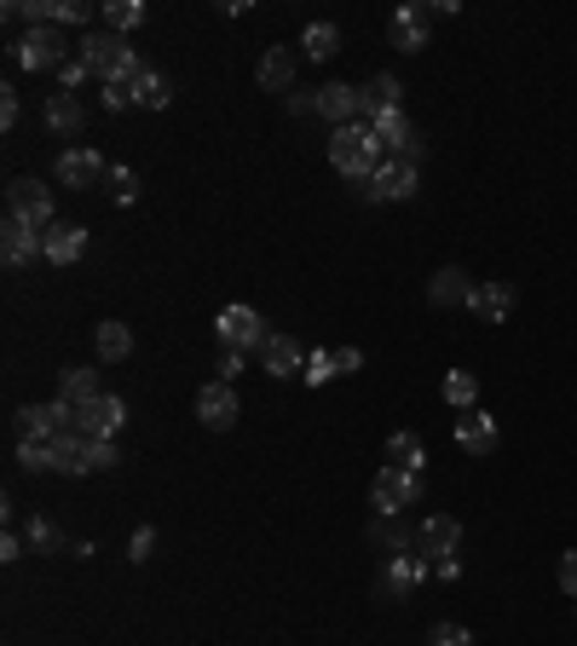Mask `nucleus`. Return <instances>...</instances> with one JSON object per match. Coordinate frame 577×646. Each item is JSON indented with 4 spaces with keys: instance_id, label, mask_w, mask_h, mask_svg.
<instances>
[{
    "instance_id": "obj_36",
    "label": "nucleus",
    "mask_w": 577,
    "mask_h": 646,
    "mask_svg": "<svg viewBox=\"0 0 577 646\" xmlns=\"http://www.w3.org/2000/svg\"><path fill=\"white\" fill-rule=\"evenodd\" d=\"M370 127H375V139H382L387 150H393L398 139H405V134H410V121H405V110H387V116H375Z\"/></svg>"
},
{
    "instance_id": "obj_48",
    "label": "nucleus",
    "mask_w": 577,
    "mask_h": 646,
    "mask_svg": "<svg viewBox=\"0 0 577 646\" xmlns=\"http://www.w3.org/2000/svg\"><path fill=\"white\" fill-rule=\"evenodd\" d=\"M23 549H30V542H23V531H7V537H0V560H23Z\"/></svg>"
},
{
    "instance_id": "obj_32",
    "label": "nucleus",
    "mask_w": 577,
    "mask_h": 646,
    "mask_svg": "<svg viewBox=\"0 0 577 646\" xmlns=\"http://www.w3.org/2000/svg\"><path fill=\"white\" fill-rule=\"evenodd\" d=\"M133 105H145V110H168L173 105V87H168L162 70H145V82L133 87Z\"/></svg>"
},
{
    "instance_id": "obj_34",
    "label": "nucleus",
    "mask_w": 577,
    "mask_h": 646,
    "mask_svg": "<svg viewBox=\"0 0 577 646\" xmlns=\"http://www.w3.org/2000/svg\"><path fill=\"white\" fill-rule=\"evenodd\" d=\"M105 18H110V35H128V30H139V23H145V7H139V0H110Z\"/></svg>"
},
{
    "instance_id": "obj_31",
    "label": "nucleus",
    "mask_w": 577,
    "mask_h": 646,
    "mask_svg": "<svg viewBox=\"0 0 577 646\" xmlns=\"http://www.w3.org/2000/svg\"><path fill=\"white\" fill-rule=\"evenodd\" d=\"M18 468L23 474H58L53 445H46V438H18Z\"/></svg>"
},
{
    "instance_id": "obj_18",
    "label": "nucleus",
    "mask_w": 577,
    "mask_h": 646,
    "mask_svg": "<svg viewBox=\"0 0 577 646\" xmlns=\"http://www.w3.org/2000/svg\"><path fill=\"white\" fill-rule=\"evenodd\" d=\"M41 121H46V134H58V139H82L87 110H82V98L75 93H53L46 98V110H41Z\"/></svg>"
},
{
    "instance_id": "obj_49",
    "label": "nucleus",
    "mask_w": 577,
    "mask_h": 646,
    "mask_svg": "<svg viewBox=\"0 0 577 646\" xmlns=\"http://www.w3.org/2000/svg\"><path fill=\"white\" fill-rule=\"evenodd\" d=\"M284 110H289V116H307V110H318V93H312V98H307V93H289V98H284Z\"/></svg>"
},
{
    "instance_id": "obj_33",
    "label": "nucleus",
    "mask_w": 577,
    "mask_h": 646,
    "mask_svg": "<svg viewBox=\"0 0 577 646\" xmlns=\"http://www.w3.org/2000/svg\"><path fill=\"white\" fill-rule=\"evenodd\" d=\"M23 542H30V554H58L64 549V531L46 520V513H35V520L23 526Z\"/></svg>"
},
{
    "instance_id": "obj_51",
    "label": "nucleus",
    "mask_w": 577,
    "mask_h": 646,
    "mask_svg": "<svg viewBox=\"0 0 577 646\" xmlns=\"http://www.w3.org/2000/svg\"><path fill=\"white\" fill-rule=\"evenodd\" d=\"M434 578H439V583H457V578H462V560H439Z\"/></svg>"
},
{
    "instance_id": "obj_39",
    "label": "nucleus",
    "mask_w": 577,
    "mask_h": 646,
    "mask_svg": "<svg viewBox=\"0 0 577 646\" xmlns=\"http://www.w3.org/2000/svg\"><path fill=\"white\" fill-rule=\"evenodd\" d=\"M300 375H307L312 386L335 381V375H341V370H335V352H312V358H307V370H300Z\"/></svg>"
},
{
    "instance_id": "obj_45",
    "label": "nucleus",
    "mask_w": 577,
    "mask_h": 646,
    "mask_svg": "<svg viewBox=\"0 0 577 646\" xmlns=\"http://www.w3.org/2000/svg\"><path fill=\"white\" fill-rule=\"evenodd\" d=\"M335 370H341V375H359V370H364V352H359V347H335Z\"/></svg>"
},
{
    "instance_id": "obj_38",
    "label": "nucleus",
    "mask_w": 577,
    "mask_h": 646,
    "mask_svg": "<svg viewBox=\"0 0 577 646\" xmlns=\"http://www.w3.org/2000/svg\"><path fill=\"white\" fill-rule=\"evenodd\" d=\"M387 157H398V162H405V168H416L421 157H428V139H421V134H416V127H410V134H405V139H398V145L387 150Z\"/></svg>"
},
{
    "instance_id": "obj_30",
    "label": "nucleus",
    "mask_w": 577,
    "mask_h": 646,
    "mask_svg": "<svg viewBox=\"0 0 577 646\" xmlns=\"http://www.w3.org/2000/svg\"><path fill=\"white\" fill-rule=\"evenodd\" d=\"M421 462H428L421 433H393L387 438V468H421Z\"/></svg>"
},
{
    "instance_id": "obj_10",
    "label": "nucleus",
    "mask_w": 577,
    "mask_h": 646,
    "mask_svg": "<svg viewBox=\"0 0 577 646\" xmlns=\"http://www.w3.org/2000/svg\"><path fill=\"white\" fill-rule=\"evenodd\" d=\"M457 549H462V520H450V513H434V520H421V531H416V554L428 560V565L457 560Z\"/></svg>"
},
{
    "instance_id": "obj_3",
    "label": "nucleus",
    "mask_w": 577,
    "mask_h": 646,
    "mask_svg": "<svg viewBox=\"0 0 577 646\" xmlns=\"http://www.w3.org/2000/svg\"><path fill=\"white\" fill-rule=\"evenodd\" d=\"M7 220H23L30 231H53L58 225L53 186H41V179H12L7 186Z\"/></svg>"
},
{
    "instance_id": "obj_2",
    "label": "nucleus",
    "mask_w": 577,
    "mask_h": 646,
    "mask_svg": "<svg viewBox=\"0 0 577 646\" xmlns=\"http://www.w3.org/2000/svg\"><path fill=\"white\" fill-rule=\"evenodd\" d=\"M75 53L87 59L93 75H105V87H139L145 82V59L128 46V35H82V46Z\"/></svg>"
},
{
    "instance_id": "obj_44",
    "label": "nucleus",
    "mask_w": 577,
    "mask_h": 646,
    "mask_svg": "<svg viewBox=\"0 0 577 646\" xmlns=\"http://www.w3.org/2000/svg\"><path fill=\"white\" fill-rule=\"evenodd\" d=\"M18 116H23L18 93H12V87H0V127H7V134H12V127H18Z\"/></svg>"
},
{
    "instance_id": "obj_25",
    "label": "nucleus",
    "mask_w": 577,
    "mask_h": 646,
    "mask_svg": "<svg viewBox=\"0 0 577 646\" xmlns=\"http://www.w3.org/2000/svg\"><path fill=\"white\" fill-rule=\"evenodd\" d=\"M428 300L439 306V313H445V306H468V300H473V277H468L462 266L434 272V277H428Z\"/></svg>"
},
{
    "instance_id": "obj_11",
    "label": "nucleus",
    "mask_w": 577,
    "mask_h": 646,
    "mask_svg": "<svg viewBox=\"0 0 577 646\" xmlns=\"http://www.w3.org/2000/svg\"><path fill=\"white\" fill-rule=\"evenodd\" d=\"M237 416H243V404H237V393L225 381H209L203 393H196V422H203L209 433H232Z\"/></svg>"
},
{
    "instance_id": "obj_16",
    "label": "nucleus",
    "mask_w": 577,
    "mask_h": 646,
    "mask_svg": "<svg viewBox=\"0 0 577 646\" xmlns=\"http://www.w3.org/2000/svg\"><path fill=\"white\" fill-rule=\"evenodd\" d=\"M364 542H370V549H382L387 560L393 554H416V531L398 520V513H375V520L364 526Z\"/></svg>"
},
{
    "instance_id": "obj_4",
    "label": "nucleus",
    "mask_w": 577,
    "mask_h": 646,
    "mask_svg": "<svg viewBox=\"0 0 577 646\" xmlns=\"http://www.w3.org/2000/svg\"><path fill=\"white\" fill-rule=\"evenodd\" d=\"M421 490H428L421 468H382L370 485V502H375V513H405L421 502Z\"/></svg>"
},
{
    "instance_id": "obj_20",
    "label": "nucleus",
    "mask_w": 577,
    "mask_h": 646,
    "mask_svg": "<svg viewBox=\"0 0 577 646\" xmlns=\"http://www.w3.org/2000/svg\"><path fill=\"white\" fill-rule=\"evenodd\" d=\"M318 116L323 121H364V105H359V87H346V82H330V87H318Z\"/></svg>"
},
{
    "instance_id": "obj_28",
    "label": "nucleus",
    "mask_w": 577,
    "mask_h": 646,
    "mask_svg": "<svg viewBox=\"0 0 577 646\" xmlns=\"http://www.w3.org/2000/svg\"><path fill=\"white\" fill-rule=\"evenodd\" d=\"M300 53H307L312 64H323V59H335L341 53V30H335V23H307V35H300Z\"/></svg>"
},
{
    "instance_id": "obj_40",
    "label": "nucleus",
    "mask_w": 577,
    "mask_h": 646,
    "mask_svg": "<svg viewBox=\"0 0 577 646\" xmlns=\"http://www.w3.org/2000/svg\"><path fill=\"white\" fill-rule=\"evenodd\" d=\"M87 75H93V70H87V59H82V53H70V64L58 70V82H64V93H75V87L87 82Z\"/></svg>"
},
{
    "instance_id": "obj_13",
    "label": "nucleus",
    "mask_w": 577,
    "mask_h": 646,
    "mask_svg": "<svg viewBox=\"0 0 577 646\" xmlns=\"http://www.w3.org/2000/svg\"><path fill=\"white\" fill-rule=\"evenodd\" d=\"M434 565L421 560V554H393L387 565H382V578H375V594H382V601H405V594L428 578Z\"/></svg>"
},
{
    "instance_id": "obj_22",
    "label": "nucleus",
    "mask_w": 577,
    "mask_h": 646,
    "mask_svg": "<svg viewBox=\"0 0 577 646\" xmlns=\"http://www.w3.org/2000/svg\"><path fill=\"white\" fill-rule=\"evenodd\" d=\"M468 313L480 318V324H503L509 313H514V289L509 283H473V300H468Z\"/></svg>"
},
{
    "instance_id": "obj_27",
    "label": "nucleus",
    "mask_w": 577,
    "mask_h": 646,
    "mask_svg": "<svg viewBox=\"0 0 577 646\" xmlns=\"http://www.w3.org/2000/svg\"><path fill=\"white\" fill-rule=\"evenodd\" d=\"M98 393H105V386H98V370H82V364H75V370H58V399H64V404L82 410V404H93Z\"/></svg>"
},
{
    "instance_id": "obj_8",
    "label": "nucleus",
    "mask_w": 577,
    "mask_h": 646,
    "mask_svg": "<svg viewBox=\"0 0 577 646\" xmlns=\"http://www.w3.org/2000/svg\"><path fill=\"white\" fill-rule=\"evenodd\" d=\"M70 427H75V404H64V399L18 410V438H46V445H53V438L70 433Z\"/></svg>"
},
{
    "instance_id": "obj_14",
    "label": "nucleus",
    "mask_w": 577,
    "mask_h": 646,
    "mask_svg": "<svg viewBox=\"0 0 577 646\" xmlns=\"http://www.w3.org/2000/svg\"><path fill=\"white\" fill-rule=\"evenodd\" d=\"M434 18H439L434 7H416V0H410V7H398V12H393L387 41L398 46V53H421V46H428V23H434Z\"/></svg>"
},
{
    "instance_id": "obj_41",
    "label": "nucleus",
    "mask_w": 577,
    "mask_h": 646,
    "mask_svg": "<svg viewBox=\"0 0 577 646\" xmlns=\"http://www.w3.org/2000/svg\"><path fill=\"white\" fill-rule=\"evenodd\" d=\"M473 635L462 629V624H434V635H428V646H468Z\"/></svg>"
},
{
    "instance_id": "obj_21",
    "label": "nucleus",
    "mask_w": 577,
    "mask_h": 646,
    "mask_svg": "<svg viewBox=\"0 0 577 646\" xmlns=\"http://www.w3.org/2000/svg\"><path fill=\"white\" fill-rule=\"evenodd\" d=\"M295 70H300V59L289 53V46H266L255 75H260L266 93H284V98H289V93H295Z\"/></svg>"
},
{
    "instance_id": "obj_43",
    "label": "nucleus",
    "mask_w": 577,
    "mask_h": 646,
    "mask_svg": "<svg viewBox=\"0 0 577 646\" xmlns=\"http://www.w3.org/2000/svg\"><path fill=\"white\" fill-rule=\"evenodd\" d=\"M150 554H157V531L139 526V531H133V542H128V560H150Z\"/></svg>"
},
{
    "instance_id": "obj_23",
    "label": "nucleus",
    "mask_w": 577,
    "mask_h": 646,
    "mask_svg": "<svg viewBox=\"0 0 577 646\" xmlns=\"http://www.w3.org/2000/svg\"><path fill=\"white\" fill-rule=\"evenodd\" d=\"M260 364H266V375H300V370H307V352H300V341H295V335H271V341L260 347Z\"/></svg>"
},
{
    "instance_id": "obj_37",
    "label": "nucleus",
    "mask_w": 577,
    "mask_h": 646,
    "mask_svg": "<svg viewBox=\"0 0 577 646\" xmlns=\"http://www.w3.org/2000/svg\"><path fill=\"white\" fill-rule=\"evenodd\" d=\"M105 191L121 202V209H128V202L139 197V173H133V168H110V186H105Z\"/></svg>"
},
{
    "instance_id": "obj_47",
    "label": "nucleus",
    "mask_w": 577,
    "mask_h": 646,
    "mask_svg": "<svg viewBox=\"0 0 577 646\" xmlns=\"http://www.w3.org/2000/svg\"><path fill=\"white\" fill-rule=\"evenodd\" d=\"M237 375H243V352H225V347H220V381L232 386Z\"/></svg>"
},
{
    "instance_id": "obj_35",
    "label": "nucleus",
    "mask_w": 577,
    "mask_h": 646,
    "mask_svg": "<svg viewBox=\"0 0 577 646\" xmlns=\"http://www.w3.org/2000/svg\"><path fill=\"white\" fill-rule=\"evenodd\" d=\"M116 462H121L116 438H87V474H105V468H116Z\"/></svg>"
},
{
    "instance_id": "obj_6",
    "label": "nucleus",
    "mask_w": 577,
    "mask_h": 646,
    "mask_svg": "<svg viewBox=\"0 0 577 646\" xmlns=\"http://www.w3.org/2000/svg\"><path fill=\"white\" fill-rule=\"evenodd\" d=\"M214 335H220L225 352H260V347L271 341V335H266V318L255 313V306H225L220 324H214Z\"/></svg>"
},
{
    "instance_id": "obj_9",
    "label": "nucleus",
    "mask_w": 577,
    "mask_h": 646,
    "mask_svg": "<svg viewBox=\"0 0 577 646\" xmlns=\"http://www.w3.org/2000/svg\"><path fill=\"white\" fill-rule=\"evenodd\" d=\"M359 191H364V202H410L416 197V168H405L398 157H387Z\"/></svg>"
},
{
    "instance_id": "obj_50",
    "label": "nucleus",
    "mask_w": 577,
    "mask_h": 646,
    "mask_svg": "<svg viewBox=\"0 0 577 646\" xmlns=\"http://www.w3.org/2000/svg\"><path fill=\"white\" fill-rule=\"evenodd\" d=\"M133 105V87H105V110H128Z\"/></svg>"
},
{
    "instance_id": "obj_46",
    "label": "nucleus",
    "mask_w": 577,
    "mask_h": 646,
    "mask_svg": "<svg viewBox=\"0 0 577 646\" xmlns=\"http://www.w3.org/2000/svg\"><path fill=\"white\" fill-rule=\"evenodd\" d=\"M560 589L577 601V549H566V554H560Z\"/></svg>"
},
{
    "instance_id": "obj_17",
    "label": "nucleus",
    "mask_w": 577,
    "mask_h": 646,
    "mask_svg": "<svg viewBox=\"0 0 577 646\" xmlns=\"http://www.w3.org/2000/svg\"><path fill=\"white\" fill-rule=\"evenodd\" d=\"M457 451L462 456H496V416H485V410H462L457 416Z\"/></svg>"
},
{
    "instance_id": "obj_19",
    "label": "nucleus",
    "mask_w": 577,
    "mask_h": 646,
    "mask_svg": "<svg viewBox=\"0 0 577 646\" xmlns=\"http://www.w3.org/2000/svg\"><path fill=\"white\" fill-rule=\"evenodd\" d=\"M359 105H364V121L387 116V110H405V87H398V75H370L359 87Z\"/></svg>"
},
{
    "instance_id": "obj_1",
    "label": "nucleus",
    "mask_w": 577,
    "mask_h": 646,
    "mask_svg": "<svg viewBox=\"0 0 577 646\" xmlns=\"http://www.w3.org/2000/svg\"><path fill=\"white\" fill-rule=\"evenodd\" d=\"M330 162L341 179H353V186H364V179L387 162V145L375 139V127L370 121H346L330 134Z\"/></svg>"
},
{
    "instance_id": "obj_29",
    "label": "nucleus",
    "mask_w": 577,
    "mask_h": 646,
    "mask_svg": "<svg viewBox=\"0 0 577 646\" xmlns=\"http://www.w3.org/2000/svg\"><path fill=\"white\" fill-rule=\"evenodd\" d=\"M439 393H445L450 410H473V404H480V375H473V370H450Z\"/></svg>"
},
{
    "instance_id": "obj_26",
    "label": "nucleus",
    "mask_w": 577,
    "mask_h": 646,
    "mask_svg": "<svg viewBox=\"0 0 577 646\" xmlns=\"http://www.w3.org/2000/svg\"><path fill=\"white\" fill-rule=\"evenodd\" d=\"M93 347H98V364H121V358L133 352V329L105 318V324H98V335H93Z\"/></svg>"
},
{
    "instance_id": "obj_42",
    "label": "nucleus",
    "mask_w": 577,
    "mask_h": 646,
    "mask_svg": "<svg viewBox=\"0 0 577 646\" xmlns=\"http://www.w3.org/2000/svg\"><path fill=\"white\" fill-rule=\"evenodd\" d=\"M53 23H87V0H53Z\"/></svg>"
},
{
    "instance_id": "obj_12",
    "label": "nucleus",
    "mask_w": 577,
    "mask_h": 646,
    "mask_svg": "<svg viewBox=\"0 0 577 646\" xmlns=\"http://www.w3.org/2000/svg\"><path fill=\"white\" fill-rule=\"evenodd\" d=\"M75 427H82L87 438H116L121 427H128V404H121L116 393H98L93 404L75 410Z\"/></svg>"
},
{
    "instance_id": "obj_5",
    "label": "nucleus",
    "mask_w": 577,
    "mask_h": 646,
    "mask_svg": "<svg viewBox=\"0 0 577 646\" xmlns=\"http://www.w3.org/2000/svg\"><path fill=\"white\" fill-rule=\"evenodd\" d=\"M12 64H18V70H64V64H70V46H64V35H58V23H41V30L18 35V41H12Z\"/></svg>"
},
{
    "instance_id": "obj_24",
    "label": "nucleus",
    "mask_w": 577,
    "mask_h": 646,
    "mask_svg": "<svg viewBox=\"0 0 577 646\" xmlns=\"http://www.w3.org/2000/svg\"><path fill=\"white\" fill-rule=\"evenodd\" d=\"M35 254H41V231H30L23 220L0 225V261H7V266H30Z\"/></svg>"
},
{
    "instance_id": "obj_15",
    "label": "nucleus",
    "mask_w": 577,
    "mask_h": 646,
    "mask_svg": "<svg viewBox=\"0 0 577 646\" xmlns=\"http://www.w3.org/2000/svg\"><path fill=\"white\" fill-rule=\"evenodd\" d=\"M87 254V231L75 220H58L53 231H41V261L46 266H75Z\"/></svg>"
},
{
    "instance_id": "obj_7",
    "label": "nucleus",
    "mask_w": 577,
    "mask_h": 646,
    "mask_svg": "<svg viewBox=\"0 0 577 646\" xmlns=\"http://www.w3.org/2000/svg\"><path fill=\"white\" fill-rule=\"evenodd\" d=\"M53 173H58V186H70V191H98V186H110V162L98 157V150H87V145L64 150Z\"/></svg>"
}]
</instances>
